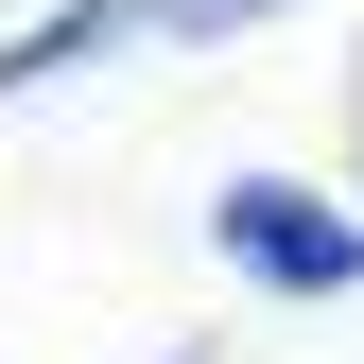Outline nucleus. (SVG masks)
<instances>
[{
  "instance_id": "f257e3e1",
  "label": "nucleus",
  "mask_w": 364,
  "mask_h": 364,
  "mask_svg": "<svg viewBox=\"0 0 364 364\" xmlns=\"http://www.w3.org/2000/svg\"><path fill=\"white\" fill-rule=\"evenodd\" d=\"M208 260L260 312H347L364 295V208L330 191V173H225L208 191Z\"/></svg>"
},
{
  "instance_id": "20e7f679",
  "label": "nucleus",
  "mask_w": 364,
  "mask_h": 364,
  "mask_svg": "<svg viewBox=\"0 0 364 364\" xmlns=\"http://www.w3.org/2000/svg\"><path fill=\"white\" fill-rule=\"evenodd\" d=\"M156 364H208V347H156Z\"/></svg>"
},
{
  "instance_id": "7ed1b4c3",
  "label": "nucleus",
  "mask_w": 364,
  "mask_h": 364,
  "mask_svg": "<svg viewBox=\"0 0 364 364\" xmlns=\"http://www.w3.org/2000/svg\"><path fill=\"white\" fill-rule=\"evenodd\" d=\"M295 0H156V35H191V53H225V35H278Z\"/></svg>"
},
{
  "instance_id": "f03ea898",
  "label": "nucleus",
  "mask_w": 364,
  "mask_h": 364,
  "mask_svg": "<svg viewBox=\"0 0 364 364\" xmlns=\"http://www.w3.org/2000/svg\"><path fill=\"white\" fill-rule=\"evenodd\" d=\"M122 35H156V0H53V18H18V35H0V105H18V87H70V70H105Z\"/></svg>"
},
{
  "instance_id": "39448f33",
  "label": "nucleus",
  "mask_w": 364,
  "mask_h": 364,
  "mask_svg": "<svg viewBox=\"0 0 364 364\" xmlns=\"http://www.w3.org/2000/svg\"><path fill=\"white\" fill-rule=\"evenodd\" d=\"M347 208H364V173H347Z\"/></svg>"
}]
</instances>
